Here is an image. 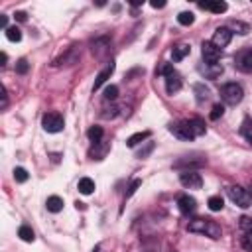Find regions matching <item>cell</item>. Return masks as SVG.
<instances>
[{"mask_svg":"<svg viewBox=\"0 0 252 252\" xmlns=\"http://www.w3.org/2000/svg\"><path fill=\"white\" fill-rule=\"evenodd\" d=\"M28 177H30V175H28V171H26L24 168H16V169H14V179H16L18 184L28 182Z\"/></svg>","mask_w":252,"mask_h":252,"instance_id":"29","label":"cell"},{"mask_svg":"<svg viewBox=\"0 0 252 252\" xmlns=\"http://www.w3.org/2000/svg\"><path fill=\"white\" fill-rule=\"evenodd\" d=\"M227 195H229V199L235 203V205H238V207H242V209H246V207H250V193L244 189V187H240V185H231V187H227Z\"/></svg>","mask_w":252,"mask_h":252,"instance_id":"4","label":"cell"},{"mask_svg":"<svg viewBox=\"0 0 252 252\" xmlns=\"http://www.w3.org/2000/svg\"><path fill=\"white\" fill-rule=\"evenodd\" d=\"M221 53H223V50H219L217 46H213L211 42H203V46H201V55H203V61H205V63H219Z\"/></svg>","mask_w":252,"mask_h":252,"instance_id":"7","label":"cell"},{"mask_svg":"<svg viewBox=\"0 0 252 252\" xmlns=\"http://www.w3.org/2000/svg\"><path fill=\"white\" fill-rule=\"evenodd\" d=\"M152 150H154V142H146V148H142L136 156H138V158H148Z\"/></svg>","mask_w":252,"mask_h":252,"instance_id":"33","label":"cell"},{"mask_svg":"<svg viewBox=\"0 0 252 252\" xmlns=\"http://www.w3.org/2000/svg\"><path fill=\"white\" fill-rule=\"evenodd\" d=\"M42 124H44V130L50 132V134H57V132H61L63 126H65L63 117H61L59 113H48V115H44Z\"/></svg>","mask_w":252,"mask_h":252,"instance_id":"5","label":"cell"},{"mask_svg":"<svg viewBox=\"0 0 252 252\" xmlns=\"http://www.w3.org/2000/svg\"><path fill=\"white\" fill-rule=\"evenodd\" d=\"M189 122V128H191V132H193V136L197 138V136H203L205 134V122L201 120V118H191V120H187Z\"/></svg>","mask_w":252,"mask_h":252,"instance_id":"18","label":"cell"},{"mask_svg":"<svg viewBox=\"0 0 252 252\" xmlns=\"http://www.w3.org/2000/svg\"><path fill=\"white\" fill-rule=\"evenodd\" d=\"M150 138V130H144V132H136V134H132L128 140H126V146L128 148H136L138 144H142L144 140H148Z\"/></svg>","mask_w":252,"mask_h":252,"instance_id":"14","label":"cell"},{"mask_svg":"<svg viewBox=\"0 0 252 252\" xmlns=\"http://www.w3.org/2000/svg\"><path fill=\"white\" fill-rule=\"evenodd\" d=\"M189 51H191V48L187 44H179L171 50V57H173V61H182L185 55H189Z\"/></svg>","mask_w":252,"mask_h":252,"instance_id":"15","label":"cell"},{"mask_svg":"<svg viewBox=\"0 0 252 252\" xmlns=\"http://www.w3.org/2000/svg\"><path fill=\"white\" fill-rule=\"evenodd\" d=\"M166 2H152V8H164Z\"/></svg>","mask_w":252,"mask_h":252,"instance_id":"39","label":"cell"},{"mask_svg":"<svg viewBox=\"0 0 252 252\" xmlns=\"http://www.w3.org/2000/svg\"><path fill=\"white\" fill-rule=\"evenodd\" d=\"M169 132H171L175 138H179V140H193V138H195L193 132H191V128H189V122H187V120H182V122L171 124V126H169Z\"/></svg>","mask_w":252,"mask_h":252,"instance_id":"9","label":"cell"},{"mask_svg":"<svg viewBox=\"0 0 252 252\" xmlns=\"http://www.w3.org/2000/svg\"><path fill=\"white\" fill-rule=\"evenodd\" d=\"M118 97V87L117 85H109L104 89V101H117Z\"/></svg>","mask_w":252,"mask_h":252,"instance_id":"27","label":"cell"},{"mask_svg":"<svg viewBox=\"0 0 252 252\" xmlns=\"http://www.w3.org/2000/svg\"><path fill=\"white\" fill-rule=\"evenodd\" d=\"M179 184H182L185 189H201L203 179L195 169H185L179 173Z\"/></svg>","mask_w":252,"mask_h":252,"instance_id":"6","label":"cell"},{"mask_svg":"<svg viewBox=\"0 0 252 252\" xmlns=\"http://www.w3.org/2000/svg\"><path fill=\"white\" fill-rule=\"evenodd\" d=\"M140 185H142V182H140V179H134V182H132V185H130V187H128V191H126V199H128V197H132Z\"/></svg>","mask_w":252,"mask_h":252,"instance_id":"34","label":"cell"},{"mask_svg":"<svg viewBox=\"0 0 252 252\" xmlns=\"http://www.w3.org/2000/svg\"><path fill=\"white\" fill-rule=\"evenodd\" d=\"M18 236H20L24 242H34V240H35V235H34V231H32L28 225H22V227H20Z\"/></svg>","mask_w":252,"mask_h":252,"instance_id":"25","label":"cell"},{"mask_svg":"<svg viewBox=\"0 0 252 252\" xmlns=\"http://www.w3.org/2000/svg\"><path fill=\"white\" fill-rule=\"evenodd\" d=\"M250 201H252V197H250Z\"/></svg>","mask_w":252,"mask_h":252,"instance_id":"40","label":"cell"},{"mask_svg":"<svg viewBox=\"0 0 252 252\" xmlns=\"http://www.w3.org/2000/svg\"><path fill=\"white\" fill-rule=\"evenodd\" d=\"M189 233H197V235H205L213 240H219L223 236V229L219 223H215L213 219H193L187 225Z\"/></svg>","mask_w":252,"mask_h":252,"instance_id":"1","label":"cell"},{"mask_svg":"<svg viewBox=\"0 0 252 252\" xmlns=\"http://www.w3.org/2000/svg\"><path fill=\"white\" fill-rule=\"evenodd\" d=\"M223 115H225V106H223V104H215L213 111H211V120H217V118H221Z\"/></svg>","mask_w":252,"mask_h":252,"instance_id":"30","label":"cell"},{"mask_svg":"<svg viewBox=\"0 0 252 252\" xmlns=\"http://www.w3.org/2000/svg\"><path fill=\"white\" fill-rule=\"evenodd\" d=\"M102 128L101 126H91L89 128V132H87V136H89V140L93 142V144H99V142H102Z\"/></svg>","mask_w":252,"mask_h":252,"instance_id":"24","label":"cell"},{"mask_svg":"<svg viewBox=\"0 0 252 252\" xmlns=\"http://www.w3.org/2000/svg\"><path fill=\"white\" fill-rule=\"evenodd\" d=\"M207 205H209V209H211V211L217 213V211H223L225 201H223V197H221V195H213V197H209Z\"/></svg>","mask_w":252,"mask_h":252,"instance_id":"22","label":"cell"},{"mask_svg":"<svg viewBox=\"0 0 252 252\" xmlns=\"http://www.w3.org/2000/svg\"><path fill=\"white\" fill-rule=\"evenodd\" d=\"M14 18H16L18 22H26V18H28V16H26V12H16V14H14Z\"/></svg>","mask_w":252,"mask_h":252,"instance_id":"37","label":"cell"},{"mask_svg":"<svg viewBox=\"0 0 252 252\" xmlns=\"http://www.w3.org/2000/svg\"><path fill=\"white\" fill-rule=\"evenodd\" d=\"M238 67H240L242 71H246V73H252V50H250V51H246V53L240 57Z\"/></svg>","mask_w":252,"mask_h":252,"instance_id":"21","label":"cell"},{"mask_svg":"<svg viewBox=\"0 0 252 252\" xmlns=\"http://www.w3.org/2000/svg\"><path fill=\"white\" fill-rule=\"evenodd\" d=\"M240 134L246 138V142H250L252 144V118H244L242 120V124H240Z\"/></svg>","mask_w":252,"mask_h":252,"instance_id":"20","label":"cell"},{"mask_svg":"<svg viewBox=\"0 0 252 252\" xmlns=\"http://www.w3.org/2000/svg\"><path fill=\"white\" fill-rule=\"evenodd\" d=\"M177 22L182 24V26H191L193 22H195V16L191 14V12H182L177 16Z\"/></svg>","mask_w":252,"mask_h":252,"instance_id":"26","label":"cell"},{"mask_svg":"<svg viewBox=\"0 0 252 252\" xmlns=\"http://www.w3.org/2000/svg\"><path fill=\"white\" fill-rule=\"evenodd\" d=\"M242 248L246 252H252V233H244V236H242Z\"/></svg>","mask_w":252,"mask_h":252,"instance_id":"32","label":"cell"},{"mask_svg":"<svg viewBox=\"0 0 252 252\" xmlns=\"http://www.w3.org/2000/svg\"><path fill=\"white\" fill-rule=\"evenodd\" d=\"M113 73H115V63L111 61V63H109V65H106V67H104V69L101 71V73L97 75V81H95V87H93V91L101 89V87H102V85H104L106 81H109V79H111V75H113Z\"/></svg>","mask_w":252,"mask_h":252,"instance_id":"13","label":"cell"},{"mask_svg":"<svg viewBox=\"0 0 252 252\" xmlns=\"http://www.w3.org/2000/svg\"><path fill=\"white\" fill-rule=\"evenodd\" d=\"M231 40H233V32L229 28H217V30H215V34H213L211 44L217 46L219 50H223V48H227L231 44Z\"/></svg>","mask_w":252,"mask_h":252,"instance_id":"8","label":"cell"},{"mask_svg":"<svg viewBox=\"0 0 252 252\" xmlns=\"http://www.w3.org/2000/svg\"><path fill=\"white\" fill-rule=\"evenodd\" d=\"M221 99L225 104L229 106H236L242 99H244V91L238 83H227L221 87Z\"/></svg>","mask_w":252,"mask_h":252,"instance_id":"3","label":"cell"},{"mask_svg":"<svg viewBox=\"0 0 252 252\" xmlns=\"http://www.w3.org/2000/svg\"><path fill=\"white\" fill-rule=\"evenodd\" d=\"M0 95H2V109H6V106H8V95H6V89H4V87L0 89Z\"/></svg>","mask_w":252,"mask_h":252,"instance_id":"36","label":"cell"},{"mask_svg":"<svg viewBox=\"0 0 252 252\" xmlns=\"http://www.w3.org/2000/svg\"><path fill=\"white\" fill-rule=\"evenodd\" d=\"M0 59H2V63H0V65H2V67H4V65H6V61H8V55H6L4 51H2V55H0Z\"/></svg>","mask_w":252,"mask_h":252,"instance_id":"38","label":"cell"},{"mask_svg":"<svg viewBox=\"0 0 252 252\" xmlns=\"http://www.w3.org/2000/svg\"><path fill=\"white\" fill-rule=\"evenodd\" d=\"M229 30L233 32H236V34H240V35H246L248 32H250V26L248 24H244V22H238V20H233L231 22V26H229Z\"/></svg>","mask_w":252,"mask_h":252,"instance_id":"23","label":"cell"},{"mask_svg":"<svg viewBox=\"0 0 252 252\" xmlns=\"http://www.w3.org/2000/svg\"><path fill=\"white\" fill-rule=\"evenodd\" d=\"M28 67H30V65H28V61H26V59H20V61L16 63V71H18V73H22V75H24V73H28Z\"/></svg>","mask_w":252,"mask_h":252,"instance_id":"35","label":"cell"},{"mask_svg":"<svg viewBox=\"0 0 252 252\" xmlns=\"http://www.w3.org/2000/svg\"><path fill=\"white\" fill-rule=\"evenodd\" d=\"M77 189H79L83 195H91V193L95 191V182H93V179H89V177H81Z\"/></svg>","mask_w":252,"mask_h":252,"instance_id":"17","label":"cell"},{"mask_svg":"<svg viewBox=\"0 0 252 252\" xmlns=\"http://www.w3.org/2000/svg\"><path fill=\"white\" fill-rule=\"evenodd\" d=\"M177 205H179V211H182L184 215H191L197 209V201L191 195H182L177 199Z\"/></svg>","mask_w":252,"mask_h":252,"instance_id":"11","label":"cell"},{"mask_svg":"<svg viewBox=\"0 0 252 252\" xmlns=\"http://www.w3.org/2000/svg\"><path fill=\"white\" fill-rule=\"evenodd\" d=\"M6 38H8L10 42H20V40H22V32H20L16 26H14V28H8V30H6Z\"/></svg>","mask_w":252,"mask_h":252,"instance_id":"28","label":"cell"},{"mask_svg":"<svg viewBox=\"0 0 252 252\" xmlns=\"http://www.w3.org/2000/svg\"><path fill=\"white\" fill-rule=\"evenodd\" d=\"M156 73H160V75H164L166 77V91L169 93V95H175L179 89H182V85H184V81H182V75L177 73V71L173 69V65H169V63H164Z\"/></svg>","mask_w":252,"mask_h":252,"instance_id":"2","label":"cell"},{"mask_svg":"<svg viewBox=\"0 0 252 252\" xmlns=\"http://www.w3.org/2000/svg\"><path fill=\"white\" fill-rule=\"evenodd\" d=\"M238 227H240L244 233H252V217H240Z\"/></svg>","mask_w":252,"mask_h":252,"instance_id":"31","label":"cell"},{"mask_svg":"<svg viewBox=\"0 0 252 252\" xmlns=\"http://www.w3.org/2000/svg\"><path fill=\"white\" fill-rule=\"evenodd\" d=\"M46 207H48L50 213H59V211H63V199L57 197V195H51V197H48Z\"/></svg>","mask_w":252,"mask_h":252,"instance_id":"16","label":"cell"},{"mask_svg":"<svg viewBox=\"0 0 252 252\" xmlns=\"http://www.w3.org/2000/svg\"><path fill=\"white\" fill-rule=\"evenodd\" d=\"M193 91H195V95H197V102H205V101H209V97H211V91H209L203 83H197V85L193 87Z\"/></svg>","mask_w":252,"mask_h":252,"instance_id":"19","label":"cell"},{"mask_svg":"<svg viewBox=\"0 0 252 252\" xmlns=\"http://www.w3.org/2000/svg\"><path fill=\"white\" fill-rule=\"evenodd\" d=\"M197 69H199V73L205 75L207 79H217L219 75H223V65L221 63H201Z\"/></svg>","mask_w":252,"mask_h":252,"instance_id":"10","label":"cell"},{"mask_svg":"<svg viewBox=\"0 0 252 252\" xmlns=\"http://www.w3.org/2000/svg\"><path fill=\"white\" fill-rule=\"evenodd\" d=\"M199 8L201 10H209L213 14H223L227 12V2H221V0H209V2H199Z\"/></svg>","mask_w":252,"mask_h":252,"instance_id":"12","label":"cell"}]
</instances>
